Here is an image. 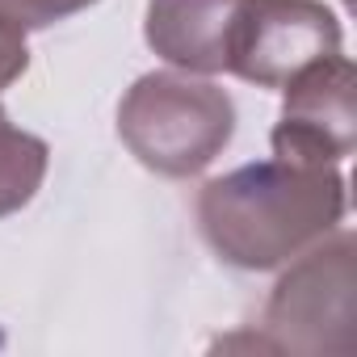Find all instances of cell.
<instances>
[{"label":"cell","instance_id":"3957f363","mask_svg":"<svg viewBox=\"0 0 357 357\" xmlns=\"http://www.w3.org/2000/svg\"><path fill=\"white\" fill-rule=\"evenodd\" d=\"M265 349L353 353L357 349V240L324 236L278 278L265 307Z\"/></svg>","mask_w":357,"mask_h":357},{"label":"cell","instance_id":"ba28073f","mask_svg":"<svg viewBox=\"0 0 357 357\" xmlns=\"http://www.w3.org/2000/svg\"><path fill=\"white\" fill-rule=\"evenodd\" d=\"M97 0H0V17L13 22L17 30H47L72 13H84Z\"/></svg>","mask_w":357,"mask_h":357},{"label":"cell","instance_id":"277c9868","mask_svg":"<svg viewBox=\"0 0 357 357\" xmlns=\"http://www.w3.org/2000/svg\"><path fill=\"white\" fill-rule=\"evenodd\" d=\"M340 51V22L319 0H244L227 72L257 89H286L303 68Z\"/></svg>","mask_w":357,"mask_h":357},{"label":"cell","instance_id":"9c48e42d","mask_svg":"<svg viewBox=\"0 0 357 357\" xmlns=\"http://www.w3.org/2000/svg\"><path fill=\"white\" fill-rule=\"evenodd\" d=\"M30 68V51H26V30H17L13 22L0 17V89H9L22 72Z\"/></svg>","mask_w":357,"mask_h":357},{"label":"cell","instance_id":"7a4b0ae2","mask_svg":"<svg viewBox=\"0 0 357 357\" xmlns=\"http://www.w3.org/2000/svg\"><path fill=\"white\" fill-rule=\"evenodd\" d=\"M118 135L143 168L160 176H198L231 143L236 105L211 80L147 72L118 105Z\"/></svg>","mask_w":357,"mask_h":357},{"label":"cell","instance_id":"8992f818","mask_svg":"<svg viewBox=\"0 0 357 357\" xmlns=\"http://www.w3.org/2000/svg\"><path fill=\"white\" fill-rule=\"evenodd\" d=\"M244 0H151L143 38L147 47L181 72H227L231 34Z\"/></svg>","mask_w":357,"mask_h":357},{"label":"cell","instance_id":"6da1fadb","mask_svg":"<svg viewBox=\"0 0 357 357\" xmlns=\"http://www.w3.org/2000/svg\"><path fill=\"white\" fill-rule=\"evenodd\" d=\"M344 206V176L336 164H298L273 155L206 181L198 223L219 261L261 273L332 236Z\"/></svg>","mask_w":357,"mask_h":357},{"label":"cell","instance_id":"5b68a950","mask_svg":"<svg viewBox=\"0 0 357 357\" xmlns=\"http://www.w3.org/2000/svg\"><path fill=\"white\" fill-rule=\"evenodd\" d=\"M357 143V72L340 51L303 68L286 84L273 155L298 164H340Z\"/></svg>","mask_w":357,"mask_h":357},{"label":"cell","instance_id":"52a82bcc","mask_svg":"<svg viewBox=\"0 0 357 357\" xmlns=\"http://www.w3.org/2000/svg\"><path fill=\"white\" fill-rule=\"evenodd\" d=\"M47 164H51V147L38 135L13 126L5 105H0V219L34 202V194L43 190Z\"/></svg>","mask_w":357,"mask_h":357}]
</instances>
